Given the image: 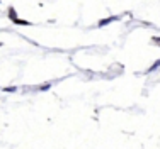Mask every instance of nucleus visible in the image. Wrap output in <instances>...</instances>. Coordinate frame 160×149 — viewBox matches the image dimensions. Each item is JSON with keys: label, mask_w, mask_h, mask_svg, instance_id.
Here are the masks:
<instances>
[{"label": "nucleus", "mask_w": 160, "mask_h": 149, "mask_svg": "<svg viewBox=\"0 0 160 149\" xmlns=\"http://www.w3.org/2000/svg\"><path fill=\"white\" fill-rule=\"evenodd\" d=\"M157 66H160V61H157V63H155V64H153V66H152L148 71H153V70H157Z\"/></svg>", "instance_id": "f257e3e1"}, {"label": "nucleus", "mask_w": 160, "mask_h": 149, "mask_svg": "<svg viewBox=\"0 0 160 149\" xmlns=\"http://www.w3.org/2000/svg\"><path fill=\"white\" fill-rule=\"evenodd\" d=\"M153 41H155L157 44H160V37H153Z\"/></svg>", "instance_id": "f03ea898"}]
</instances>
